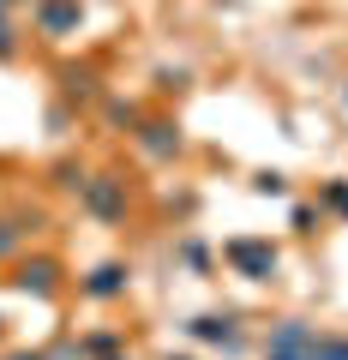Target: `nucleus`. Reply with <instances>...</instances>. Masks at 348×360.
Listing matches in <instances>:
<instances>
[{"label": "nucleus", "mask_w": 348, "mask_h": 360, "mask_svg": "<svg viewBox=\"0 0 348 360\" xmlns=\"http://www.w3.org/2000/svg\"><path fill=\"white\" fill-rule=\"evenodd\" d=\"M78 217H91L96 229H127L132 217V180L120 168H91L84 193H78Z\"/></svg>", "instance_id": "f257e3e1"}, {"label": "nucleus", "mask_w": 348, "mask_h": 360, "mask_svg": "<svg viewBox=\"0 0 348 360\" xmlns=\"http://www.w3.org/2000/svg\"><path fill=\"white\" fill-rule=\"evenodd\" d=\"M181 330H186V342H193V348H205V354H222V360H240L246 348H252V336H246V312H240V307L193 312Z\"/></svg>", "instance_id": "f03ea898"}, {"label": "nucleus", "mask_w": 348, "mask_h": 360, "mask_svg": "<svg viewBox=\"0 0 348 360\" xmlns=\"http://www.w3.org/2000/svg\"><path fill=\"white\" fill-rule=\"evenodd\" d=\"M222 264L240 276V283H276L283 276V246L271 234H228L222 240Z\"/></svg>", "instance_id": "7ed1b4c3"}, {"label": "nucleus", "mask_w": 348, "mask_h": 360, "mask_svg": "<svg viewBox=\"0 0 348 360\" xmlns=\"http://www.w3.org/2000/svg\"><path fill=\"white\" fill-rule=\"evenodd\" d=\"M6 288L25 295V300H60V295H66V264H60L54 252H25V258H13Z\"/></svg>", "instance_id": "20e7f679"}, {"label": "nucleus", "mask_w": 348, "mask_h": 360, "mask_svg": "<svg viewBox=\"0 0 348 360\" xmlns=\"http://www.w3.org/2000/svg\"><path fill=\"white\" fill-rule=\"evenodd\" d=\"M132 150L144 156V162H181L186 156V132H181V120L174 115H144L138 120V132H132Z\"/></svg>", "instance_id": "39448f33"}, {"label": "nucleus", "mask_w": 348, "mask_h": 360, "mask_svg": "<svg viewBox=\"0 0 348 360\" xmlns=\"http://www.w3.org/2000/svg\"><path fill=\"white\" fill-rule=\"evenodd\" d=\"M127 295H132V258H103L78 276V300H91V307H115Z\"/></svg>", "instance_id": "423d86ee"}, {"label": "nucleus", "mask_w": 348, "mask_h": 360, "mask_svg": "<svg viewBox=\"0 0 348 360\" xmlns=\"http://www.w3.org/2000/svg\"><path fill=\"white\" fill-rule=\"evenodd\" d=\"M54 96H60L66 108H96L108 90H103V72H96L91 60H60L54 66Z\"/></svg>", "instance_id": "0eeeda50"}, {"label": "nucleus", "mask_w": 348, "mask_h": 360, "mask_svg": "<svg viewBox=\"0 0 348 360\" xmlns=\"http://www.w3.org/2000/svg\"><path fill=\"white\" fill-rule=\"evenodd\" d=\"M312 336H318L312 319H276L271 330H264V342H258V360H307Z\"/></svg>", "instance_id": "6e6552de"}, {"label": "nucleus", "mask_w": 348, "mask_h": 360, "mask_svg": "<svg viewBox=\"0 0 348 360\" xmlns=\"http://www.w3.org/2000/svg\"><path fill=\"white\" fill-rule=\"evenodd\" d=\"M78 25H84V0H37L30 6L37 42H66V37H78Z\"/></svg>", "instance_id": "1a4fd4ad"}, {"label": "nucleus", "mask_w": 348, "mask_h": 360, "mask_svg": "<svg viewBox=\"0 0 348 360\" xmlns=\"http://www.w3.org/2000/svg\"><path fill=\"white\" fill-rule=\"evenodd\" d=\"M168 258H174V264H181L186 276H217V264H222V252H217V246H210L198 229H181V234H174Z\"/></svg>", "instance_id": "9d476101"}, {"label": "nucleus", "mask_w": 348, "mask_h": 360, "mask_svg": "<svg viewBox=\"0 0 348 360\" xmlns=\"http://www.w3.org/2000/svg\"><path fill=\"white\" fill-rule=\"evenodd\" d=\"M42 229V210L18 205V210H0V264H13V258H25V240Z\"/></svg>", "instance_id": "9b49d317"}, {"label": "nucleus", "mask_w": 348, "mask_h": 360, "mask_svg": "<svg viewBox=\"0 0 348 360\" xmlns=\"http://www.w3.org/2000/svg\"><path fill=\"white\" fill-rule=\"evenodd\" d=\"M96 115H103L108 132H127V139H132V132H138V120L150 115V108L132 103V96H103V103H96Z\"/></svg>", "instance_id": "f8f14e48"}, {"label": "nucleus", "mask_w": 348, "mask_h": 360, "mask_svg": "<svg viewBox=\"0 0 348 360\" xmlns=\"http://www.w3.org/2000/svg\"><path fill=\"white\" fill-rule=\"evenodd\" d=\"M42 180H49L54 193H66V198H78V193H84V180H91V168L78 162V156H54V162L42 168Z\"/></svg>", "instance_id": "ddd939ff"}, {"label": "nucleus", "mask_w": 348, "mask_h": 360, "mask_svg": "<svg viewBox=\"0 0 348 360\" xmlns=\"http://www.w3.org/2000/svg\"><path fill=\"white\" fill-rule=\"evenodd\" d=\"M78 348H84V360H115V354H127V330L120 324H96V330L78 336Z\"/></svg>", "instance_id": "4468645a"}, {"label": "nucleus", "mask_w": 348, "mask_h": 360, "mask_svg": "<svg viewBox=\"0 0 348 360\" xmlns=\"http://www.w3.org/2000/svg\"><path fill=\"white\" fill-rule=\"evenodd\" d=\"M288 229H295V240H312V234L324 229V210H318V198H295V205H288Z\"/></svg>", "instance_id": "2eb2a0df"}, {"label": "nucleus", "mask_w": 348, "mask_h": 360, "mask_svg": "<svg viewBox=\"0 0 348 360\" xmlns=\"http://www.w3.org/2000/svg\"><path fill=\"white\" fill-rule=\"evenodd\" d=\"M150 84L162 90V96H186V90H193V66H156Z\"/></svg>", "instance_id": "dca6fc26"}, {"label": "nucleus", "mask_w": 348, "mask_h": 360, "mask_svg": "<svg viewBox=\"0 0 348 360\" xmlns=\"http://www.w3.org/2000/svg\"><path fill=\"white\" fill-rule=\"evenodd\" d=\"M307 360H348V330H324L318 324V336H312V354Z\"/></svg>", "instance_id": "f3484780"}, {"label": "nucleus", "mask_w": 348, "mask_h": 360, "mask_svg": "<svg viewBox=\"0 0 348 360\" xmlns=\"http://www.w3.org/2000/svg\"><path fill=\"white\" fill-rule=\"evenodd\" d=\"M318 210H330V217L348 222V180H342V174H330V180L318 186Z\"/></svg>", "instance_id": "a211bd4d"}, {"label": "nucleus", "mask_w": 348, "mask_h": 360, "mask_svg": "<svg viewBox=\"0 0 348 360\" xmlns=\"http://www.w3.org/2000/svg\"><path fill=\"white\" fill-rule=\"evenodd\" d=\"M18 54H25V30L13 13H0V60H18Z\"/></svg>", "instance_id": "6ab92c4d"}, {"label": "nucleus", "mask_w": 348, "mask_h": 360, "mask_svg": "<svg viewBox=\"0 0 348 360\" xmlns=\"http://www.w3.org/2000/svg\"><path fill=\"white\" fill-rule=\"evenodd\" d=\"M252 193L258 198H288V174H283V168H258V174H252Z\"/></svg>", "instance_id": "aec40b11"}, {"label": "nucleus", "mask_w": 348, "mask_h": 360, "mask_svg": "<svg viewBox=\"0 0 348 360\" xmlns=\"http://www.w3.org/2000/svg\"><path fill=\"white\" fill-rule=\"evenodd\" d=\"M72 127H78V108H66L60 96H54V103H49V132H54V139H66Z\"/></svg>", "instance_id": "412c9836"}, {"label": "nucleus", "mask_w": 348, "mask_h": 360, "mask_svg": "<svg viewBox=\"0 0 348 360\" xmlns=\"http://www.w3.org/2000/svg\"><path fill=\"white\" fill-rule=\"evenodd\" d=\"M0 360H54L49 348H0Z\"/></svg>", "instance_id": "4be33fe9"}, {"label": "nucleus", "mask_w": 348, "mask_h": 360, "mask_svg": "<svg viewBox=\"0 0 348 360\" xmlns=\"http://www.w3.org/2000/svg\"><path fill=\"white\" fill-rule=\"evenodd\" d=\"M336 96H342V108H348V78H342V90H336Z\"/></svg>", "instance_id": "5701e85b"}, {"label": "nucleus", "mask_w": 348, "mask_h": 360, "mask_svg": "<svg viewBox=\"0 0 348 360\" xmlns=\"http://www.w3.org/2000/svg\"><path fill=\"white\" fill-rule=\"evenodd\" d=\"M6 6H37V0H6Z\"/></svg>", "instance_id": "b1692460"}, {"label": "nucleus", "mask_w": 348, "mask_h": 360, "mask_svg": "<svg viewBox=\"0 0 348 360\" xmlns=\"http://www.w3.org/2000/svg\"><path fill=\"white\" fill-rule=\"evenodd\" d=\"M168 360H198V354H168Z\"/></svg>", "instance_id": "393cba45"}, {"label": "nucleus", "mask_w": 348, "mask_h": 360, "mask_svg": "<svg viewBox=\"0 0 348 360\" xmlns=\"http://www.w3.org/2000/svg\"><path fill=\"white\" fill-rule=\"evenodd\" d=\"M0 336H6V312H0Z\"/></svg>", "instance_id": "a878e982"}, {"label": "nucleus", "mask_w": 348, "mask_h": 360, "mask_svg": "<svg viewBox=\"0 0 348 360\" xmlns=\"http://www.w3.org/2000/svg\"><path fill=\"white\" fill-rule=\"evenodd\" d=\"M0 13H13V6H6V0H0Z\"/></svg>", "instance_id": "bb28decb"}, {"label": "nucleus", "mask_w": 348, "mask_h": 360, "mask_svg": "<svg viewBox=\"0 0 348 360\" xmlns=\"http://www.w3.org/2000/svg\"><path fill=\"white\" fill-rule=\"evenodd\" d=\"M115 360H132V354H115Z\"/></svg>", "instance_id": "cd10ccee"}]
</instances>
